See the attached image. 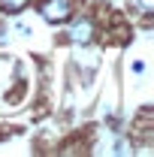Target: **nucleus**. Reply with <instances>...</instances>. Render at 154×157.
<instances>
[{"mask_svg":"<svg viewBox=\"0 0 154 157\" xmlns=\"http://www.w3.org/2000/svg\"><path fill=\"white\" fill-rule=\"evenodd\" d=\"M27 3H30V0H0V9H3V12H21Z\"/></svg>","mask_w":154,"mask_h":157,"instance_id":"7ed1b4c3","label":"nucleus"},{"mask_svg":"<svg viewBox=\"0 0 154 157\" xmlns=\"http://www.w3.org/2000/svg\"><path fill=\"white\" fill-rule=\"evenodd\" d=\"M133 73H136V76H142V73H145V63H142V60H136V63H133Z\"/></svg>","mask_w":154,"mask_h":157,"instance_id":"39448f33","label":"nucleus"},{"mask_svg":"<svg viewBox=\"0 0 154 157\" xmlns=\"http://www.w3.org/2000/svg\"><path fill=\"white\" fill-rule=\"evenodd\" d=\"M67 39L73 45H88L94 39V21L91 18H76L70 24V30H67Z\"/></svg>","mask_w":154,"mask_h":157,"instance_id":"f03ea898","label":"nucleus"},{"mask_svg":"<svg viewBox=\"0 0 154 157\" xmlns=\"http://www.w3.org/2000/svg\"><path fill=\"white\" fill-rule=\"evenodd\" d=\"M39 15L48 24H64L73 15V0H42L39 3Z\"/></svg>","mask_w":154,"mask_h":157,"instance_id":"f257e3e1","label":"nucleus"},{"mask_svg":"<svg viewBox=\"0 0 154 157\" xmlns=\"http://www.w3.org/2000/svg\"><path fill=\"white\" fill-rule=\"evenodd\" d=\"M130 6L136 12H142V15H151L154 12V0H130Z\"/></svg>","mask_w":154,"mask_h":157,"instance_id":"20e7f679","label":"nucleus"}]
</instances>
